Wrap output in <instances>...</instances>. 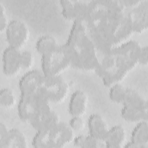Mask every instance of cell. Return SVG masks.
<instances>
[{
	"mask_svg": "<svg viewBox=\"0 0 148 148\" xmlns=\"http://www.w3.org/2000/svg\"><path fill=\"white\" fill-rule=\"evenodd\" d=\"M83 22L97 49L103 53L128 40L133 33L121 1H90Z\"/></svg>",
	"mask_w": 148,
	"mask_h": 148,
	"instance_id": "6da1fadb",
	"label": "cell"
},
{
	"mask_svg": "<svg viewBox=\"0 0 148 148\" xmlns=\"http://www.w3.org/2000/svg\"><path fill=\"white\" fill-rule=\"evenodd\" d=\"M141 46L134 40H127L104 53L95 70L104 85L119 83L138 64Z\"/></svg>",
	"mask_w": 148,
	"mask_h": 148,
	"instance_id": "7a4b0ae2",
	"label": "cell"
},
{
	"mask_svg": "<svg viewBox=\"0 0 148 148\" xmlns=\"http://www.w3.org/2000/svg\"><path fill=\"white\" fill-rule=\"evenodd\" d=\"M62 47L71 66L83 70H95L99 65L97 48L90 37L83 21H73L68 39Z\"/></svg>",
	"mask_w": 148,
	"mask_h": 148,
	"instance_id": "3957f363",
	"label": "cell"
},
{
	"mask_svg": "<svg viewBox=\"0 0 148 148\" xmlns=\"http://www.w3.org/2000/svg\"><path fill=\"white\" fill-rule=\"evenodd\" d=\"M74 139V131L69 124L60 121L54 126L36 131L32 145L35 148H61Z\"/></svg>",
	"mask_w": 148,
	"mask_h": 148,
	"instance_id": "277c9868",
	"label": "cell"
},
{
	"mask_svg": "<svg viewBox=\"0 0 148 148\" xmlns=\"http://www.w3.org/2000/svg\"><path fill=\"white\" fill-rule=\"evenodd\" d=\"M70 66V60L62 45L42 56L41 68L45 76L60 75Z\"/></svg>",
	"mask_w": 148,
	"mask_h": 148,
	"instance_id": "5b68a950",
	"label": "cell"
},
{
	"mask_svg": "<svg viewBox=\"0 0 148 148\" xmlns=\"http://www.w3.org/2000/svg\"><path fill=\"white\" fill-rule=\"evenodd\" d=\"M69 86L61 75L45 76L38 92L50 103H59L67 97Z\"/></svg>",
	"mask_w": 148,
	"mask_h": 148,
	"instance_id": "8992f818",
	"label": "cell"
},
{
	"mask_svg": "<svg viewBox=\"0 0 148 148\" xmlns=\"http://www.w3.org/2000/svg\"><path fill=\"white\" fill-rule=\"evenodd\" d=\"M50 106V102L38 91L32 95H21L17 106L20 120L29 123L42 110Z\"/></svg>",
	"mask_w": 148,
	"mask_h": 148,
	"instance_id": "52a82bcc",
	"label": "cell"
},
{
	"mask_svg": "<svg viewBox=\"0 0 148 148\" xmlns=\"http://www.w3.org/2000/svg\"><path fill=\"white\" fill-rule=\"evenodd\" d=\"M5 34L9 46L20 50L27 42L29 31L23 21L13 20L9 23Z\"/></svg>",
	"mask_w": 148,
	"mask_h": 148,
	"instance_id": "ba28073f",
	"label": "cell"
},
{
	"mask_svg": "<svg viewBox=\"0 0 148 148\" xmlns=\"http://www.w3.org/2000/svg\"><path fill=\"white\" fill-rule=\"evenodd\" d=\"M63 17L69 20H82L85 19L89 9L90 1L63 0L60 2Z\"/></svg>",
	"mask_w": 148,
	"mask_h": 148,
	"instance_id": "9c48e42d",
	"label": "cell"
},
{
	"mask_svg": "<svg viewBox=\"0 0 148 148\" xmlns=\"http://www.w3.org/2000/svg\"><path fill=\"white\" fill-rule=\"evenodd\" d=\"M45 78V76L42 71L33 69L26 72L18 82L21 95H32L37 92Z\"/></svg>",
	"mask_w": 148,
	"mask_h": 148,
	"instance_id": "30bf717a",
	"label": "cell"
},
{
	"mask_svg": "<svg viewBox=\"0 0 148 148\" xmlns=\"http://www.w3.org/2000/svg\"><path fill=\"white\" fill-rule=\"evenodd\" d=\"M2 69L8 76L16 75L21 69V51L19 49L8 46L2 53Z\"/></svg>",
	"mask_w": 148,
	"mask_h": 148,
	"instance_id": "8fae6325",
	"label": "cell"
},
{
	"mask_svg": "<svg viewBox=\"0 0 148 148\" xmlns=\"http://www.w3.org/2000/svg\"><path fill=\"white\" fill-rule=\"evenodd\" d=\"M60 121L58 115L50 106L39 112L29 123L36 131H39L49 128Z\"/></svg>",
	"mask_w": 148,
	"mask_h": 148,
	"instance_id": "7c38bea8",
	"label": "cell"
},
{
	"mask_svg": "<svg viewBox=\"0 0 148 148\" xmlns=\"http://www.w3.org/2000/svg\"><path fill=\"white\" fill-rule=\"evenodd\" d=\"M140 1L130 13L127 14L133 32L140 33L147 27V5Z\"/></svg>",
	"mask_w": 148,
	"mask_h": 148,
	"instance_id": "4fadbf2b",
	"label": "cell"
},
{
	"mask_svg": "<svg viewBox=\"0 0 148 148\" xmlns=\"http://www.w3.org/2000/svg\"><path fill=\"white\" fill-rule=\"evenodd\" d=\"M88 98L86 94L82 90H76L71 96L69 104V113L73 116H82L86 110Z\"/></svg>",
	"mask_w": 148,
	"mask_h": 148,
	"instance_id": "5bb4252c",
	"label": "cell"
},
{
	"mask_svg": "<svg viewBox=\"0 0 148 148\" xmlns=\"http://www.w3.org/2000/svg\"><path fill=\"white\" fill-rule=\"evenodd\" d=\"M89 134L98 139L104 140L109 130L103 118L98 114H92L88 119Z\"/></svg>",
	"mask_w": 148,
	"mask_h": 148,
	"instance_id": "9a60e30c",
	"label": "cell"
},
{
	"mask_svg": "<svg viewBox=\"0 0 148 148\" xmlns=\"http://www.w3.org/2000/svg\"><path fill=\"white\" fill-rule=\"evenodd\" d=\"M126 137L125 130L123 126L116 125L109 129L103 140L105 147L120 148L123 147Z\"/></svg>",
	"mask_w": 148,
	"mask_h": 148,
	"instance_id": "2e32d148",
	"label": "cell"
},
{
	"mask_svg": "<svg viewBox=\"0 0 148 148\" xmlns=\"http://www.w3.org/2000/svg\"><path fill=\"white\" fill-rule=\"evenodd\" d=\"M138 148L148 147V123L147 121L138 123L131 132V140Z\"/></svg>",
	"mask_w": 148,
	"mask_h": 148,
	"instance_id": "e0dca14e",
	"label": "cell"
},
{
	"mask_svg": "<svg viewBox=\"0 0 148 148\" xmlns=\"http://www.w3.org/2000/svg\"><path fill=\"white\" fill-rule=\"evenodd\" d=\"M122 104L123 106L139 110H148L147 100L142 97L138 92L131 88H126L125 94Z\"/></svg>",
	"mask_w": 148,
	"mask_h": 148,
	"instance_id": "ac0fdd59",
	"label": "cell"
},
{
	"mask_svg": "<svg viewBox=\"0 0 148 148\" xmlns=\"http://www.w3.org/2000/svg\"><path fill=\"white\" fill-rule=\"evenodd\" d=\"M121 116L126 121L139 123L147 121L148 110H142L126 106H123L121 110Z\"/></svg>",
	"mask_w": 148,
	"mask_h": 148,
	"instance_id": "d6986e66",
	"label": "cell"
},
{
	"mask_svg": "<svg viewBox=\"0 0 148 148\" xmlns=\"http://www.w3.org/2000/svg\"><path fill=\"white\" fill-rule=\"evenodd\" d=\"M27 146L26 138L21 131L17 128L9 130V134L4 148H25Z\"/></svg>",
	"mask_w": 148,
	"mask_h": 148,
	"instance_id": "ffe728a7",
	"label": "cell"
},
{
	"mask_svg": "<svg viewBox=\"0 0 148 148\" xmlns=\"http://www.w3.org/2000/svg\"><path fill=\"white\" fill-rule=\"evenodd\" d=\"M60 45L52 36L43 35L40 36L36 42L35 49L41 56L57 49Z\"/></svg>",
	"mask_w": 148,
	"mask_h": 148,
	"instance_id": "44dd1931",
	"label": "cell"
},
{
	"mask_svg": "<svg viewBox=\"0 0 148 148\" xmlns=\"http://www.w3.org/2000/svg\"><path fill=\"white\" fill-rule=\"evenodd\" d=\"M126 88L120 83L110 86L109 97L111 101L116 103H123L125 94Z\"/></svg>",
	"mask_w": 148,
	"mask_h": 148,
	"instance_id": "7402d4cb",
	"label": "cell"
},
{
	"mask_svg": "<svg viewBox=\"0 0 148 148\" xmlns=\"http://www.w3.org/2000/svg\"><path fill=\"white\" fill-rule=\"evenodd\" d=\"M16 102L14 93L9 88H3L0 92V104L2 107L10 108L13 107Z\"/></svg>",
	"mask_w": 148,
	"mask_h": 148,
	"instance_id": "603a6c76",
	"label": "cell"
},
{
	"mask_svg": "<svg viewBox=\"0 0 148 148\" xmlns=\"http://www.w3.org/2000/svg\"><path fill=\"white\" fill-rule=\"evenodd\" d=\"M105 147L103 140L98 139L90 134L85 135L83 148H102Z\"/></svg>",
	"mask_w": 148,
	"mask_h": 148,
	"instance_id": "cb8c5ba5",
	"label": "cell"
},
{
	"mask_svg": "<svg viewBox=\"0 0 148 148\" xmlns=\"http://www.w3.org/2000/svg\"><path fill=\"white\" fill-rule=\"evenodd\" d=\"M34 57L33 54L28 50L21 51V69H28L33 65Z\"/></svg>",
	"mask_w": 148,
	"mask_h": 148,
	"instance_id": "d4e9b609",
	"label": "cell"
},
{
	"mask_svg": "<svg viewBox=\"0 0 148 148\" xmlns=\"http://www.w3.org/2000/svg\"><path fill=\"white\" fill-rule=\"evenodd\" d=\"M74 131H82L84 127V121L82 116H73L68 123Z\"/></svg>",
	"mask_w": 148,
	"mask_h": 148,
	"instance_id": "484cf974",
	"label": "cell"
},
{
	"mask_svg": "<svg viewBox=\"0 0 148 148\" xmlns=\"http://www.w3.org/2000/svg\"><path fill=\"white\" fill-rule=\"evenodd\" d=\"M9 23L6 14L5 8L3 3L0 2V32L1 33L5 32Z\"/></svg>",
	"mask_w": 148,
	"mask_h": 148,
	"instance_id": "4316f807",
	"label": "cell"
},
{
	"mask_svg": "<svg viewBox=\"0 0 148 148\" xmlns=\"http://www.w3.org/2000/svg\"><path fill=\"white\" fill-rule=\"evenodd\" d=\"M9 134V129L2 122L0 123V148H4Z\"/></svg>",
	"mask_w": 148,
	"mask_h": 148,
	"instance_id": "83f0119b",
	"label": "cell"
},
{
	"mask_svg": "<svg viewBox=\"0 0 148 148\" xmlns=\"http://www.w3.org/2000/svg\"><path fill=\"white\" fill-rule=\"evenodd\" d=\"M138 64L146 65L148 63V47L141 46L138 60Z\"/></svg>",
	"mask_w": 148,
	"mask_h": 148,
	"instance_id": "f1b7e54d",
	"label": "cell"
},
{
	"mask_svg": "<svg viewBox=\"0 0 148 148\" xmlns=\"http://www.w3.org/2000/svg\"><path fill=\"white\" fill-rule=\"evenodd\" d=\"M84 138H85V135H79V136L74 138V139L73 140V146L76 147L83 148Z\"/></svg>",
	"mask_w": 148,
	"mask_h": 148,
	"instance_id": "f546056e",
	"label": "cell"
}]
</instances>
